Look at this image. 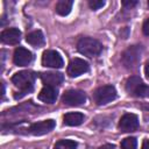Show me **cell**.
<instances>
[{"label":"cell","mask_w":149,"mask_h":149,"mask_svg":"<svg viewBox=\"0 0 149 149\" xmlns=\"http://www.w3.org/2000/svg\"><path fill=\"white\" fill-rule=\"evenodd\" d=\"M35 78H36V74L33 71H20L12 77L13 84L20 88V94L15 95L16 99H20L27 93L33 91Z\"/></svg>","instance_id":"obj_1"},{"label":"cell","mask_w":149,"mask_h":149,"mask_svg":"<svg viewBox=\"0 0 149 149\" xmlns=\"http://www.w3.org/2000/svg\"><path fill=\"white\" fill-rule=\"evenodd\" d=\"M78 51L87 57H95L102 51V45L99 41L92 37H81L77 43Z\"/></svg>","instance_id":"obj_2"},{"label":"cell","mask_w":149,"mask_h":149,"mask_svg":"<svg viewBox=\"0 0 149 149\" xmlns=\"http://www.w3.org/2000/svg\"><path fill=\"white\" fill-rule=\"evenodd\" d=\"M142 52H143V49L141 45H132V47L127 48L123 51L122 57H121L122 64L129 70L136 69L141 61Z\"/></svg>","instance_id":"obj_3"},{"label":"cell","mask_w":149,"mask_h":149,"mask_svg":"<svg viewBox=\"0 0 149 149\" xmlns=\"http://www.w3.org/2000/svg\"><path fill=\"white\" fill-rule=\"evenodd\" d=\"M93 98L98 105H106L116 98V90L113 85H104L94 91Z\"/></svg>","instance_id":"obj_4"},{"label":"cell","mask_w":149,"mask_h":149,"mask_svg":"<svg viewBox=\"0 0 149 149\" xmlns=\"http://www.w3.org/2000/svg\"><path fill=\"white\" fill-rule=\"evenodd\" d=\"M85 100H86V94L84 91L80 90H69L62 97L63 104L68 106H79L84 104Z\"/></svg>","instance_id":"obj_5"},{"label":"cell","mask_w":149,"mask_h":149,"mask_svg":"<svg viewBox=\"0 0 149 149\" xmlns=\"http://www.w3.org/2000/svg\"><path fill=\"white\" fill-rule=\"evenodd\" d=\"M42 64L47 68L52 69H59L63 66V58L59 52L56 50H47L43 52L42 56Z\"/></svg>","instance_id":"obj_6"},{"label":"cell","mask_w":149,"mask_h":149,"mask_svg":"<svg viewBox=\"0 0 149 149\" xmlns=\"http://www.w3.org/2000/svg\"><path fill=\"white\" fill-rule=\"evenodd\" d=\"M88 71V63L81 58H73L68 66V74L70 77H78Z\"/></svg>","instance_id":"obj_7"},{"label":"cell","mask_w":149,"mask_h":149,"mask_svg":"<svg viewBox=\"0 0 149 149\" xmlns=\"http://www.w3.org/2000/svg\"><path fill=\"white\" fill-rule=\"evenodd\" d=\"M56 126V122L52 119H48V120H43L40 122H35L29 127V133L36 136L40 135H44L47 133H49L50 130H52Z\"/></svg>","instance_id":"obj_8"},{"label":"cell","mask_w":149,"mask_h":149,"mask_svg":"<svg viewBox=\"0 0 149 149\" xmlns=\"http://www.w3.org/2000/svg\"><path fill=\"white\" fill-rule=\"evenodd\" d=\"M139 127V119L135 114L133 113H127L123 114L119 121V129L121 132L128 133V132H133Z\"/></svg>","instance_id":"obj_9"},{"label":"cell","mask_w":149,"mask_h":149,"mask_svg":"<svg viewBox=\"0 0 149 149\" xmlns=\"http://www.w3.org/2000/svg\"><path fill=\"white\" fill-rule=\"evenodd\" d=\"M13 61L19 66H26V65H28V64L31 63V61H33V54L28 49H26L23 47H19L14 51Z\"/></svg>","instance_id":"obj_10"},{"label":"cell","mask_w":149,"mask_h":149,"mask_svg":"<svg viewBox=\"0 0 149 149\" xmlns=\"http://www.w3.org/2000/svg\"><path fill=\"white\" fill-rule=\"evenodd\" d=\"M0 38L5 44H17L21 40V31L17 28H8L1 33Z\"/></svg>","instance_id":"obj_11"},{"label":"cell","mask_w":149,"mask_h":149,"mask_svg":"<svg viewBox=\"0 0 149 149\" xmlns=\"http://www.w3.org/2000/svg\"><path fill=\"white\" fill-rule=\"evenodd\" d=\"M41 79L43 84H45V86L56 87L63 83L64 77L59 72H43L41 73Z\"/></svg>","instance_id":"obj_12"},{"label":"cell","mask_w":149,"mask_h":149,"mask_svg":"<svg viewBox=\"0 0 149 149\" xmlns=\"http://www.w3.org/2000/svg\"><path fill=\"white\" fill-rule=\"evenodd\" d=\"M57 95H58V91L56 87H52V86H44L40 93H38V99L43 102H47V104H52L56 101L57 99Z\"/></svg>","instance_id":"obj_13"},{"label":"cell","mask_w":149,"mask_h":149,"mask_svg":"<svg viewBox=\"0 0 149 149\" xmlns=\"http://www.w3.org/2000/svg\"><path fill=\"white\" fill-rule=\"evenodd\" d=\"M26 40H27V42H28L30 45H33V47H35V48L42 47V45L44 44V42H45L44 35H43V33H42L41 30H34V31L29 33V34L27 35Z\"/></svg>","instance_id":"obj_14"},{"label":"cell","mask_w":149,"mask_h":149,"mask_svg":"<svg viewBox=\"0 0 149 149\" xmlns=\"http://www.w3.org/2000/svg\"><path fill=\"white\" fill-rule=\"evenodd\" d=\"M63 121H64V125H66V126H79L84 121V114H81L79 112L68 113L64 115Z\"/></svg>","instance_id":"obj_15"},{"label":"cell","mask_w":149,"mask_h":149,"mask_svg":"<svg viewBox=\"0 0 149 149\" xmlns=\"http://www.w3.org/2000/svg\"><path fill=\"white\" fill-rule=\"evenodd\" d=\"M72 5H73V1H72V0H59V1L56 3L55 10H56V13H57L58 15L65 16V15H68V14L71 12Z\"/></svg>","instance_id":"obj_16"},{"label":"cell","mask_w":149,"mask_h":149,"mask_svg":"<svg viewBox=\"0 0 149 149\" xmlns=\"http://www.w3.org/2000/svg\"><path fill=\"white\" fill-rule=\"evenodd\" d=\"M141 84H142V80H141L140 77H137V76H132V77H129V78L127 79V81H126V91H127L129 94L134 95L135 92H136V90L139 88V86H140Z\"/></svg>","instance_id":"obj_17"},{"label":"cell","mask_w":149,"mask_h":149,"mask_svg":"<svg viewBox=\"0 0 149 149\" xmlns=\"http://www.w3.org/2000/svg\"><path fill=\"white\" fill-rule=\"evenodd\" d=\"M77 142L72 140H59L55 144V149H76Z\"/></svg>","instance_id":"obj_18"},{"label":"cell","mask_w":149,"mask_h":149,"mask_svg":"<svg viewBox=\"0 0 149 149\" xmlns=\"http://www.w3.org/2000/svg\"><path fill=\"white\" fill-rule=\"evenodd\" d=\"M137 141L135 137H126L121 142V148L122 149H136Z\"/></svg>","instance_id":"obj_19"},{"label":"cell","mask_w":149,"mask_h":149,"mask_svg":"<svg viewBox=\"0 0 149 149\" xmlns=\"http://www.w3.org/2000/svg\"><path fill=\"white\" fill-rule=\"evenodd\" d=\"M136 97H143V98H149V86L144 85L143 83L139 86V88L136 90L135 94Z\"/></svg>","instance_id":"obj_20"},{"label":"cell","mask_w":149,"mask_h":149,"mask_svg":"<svg viewBox=\"0 0 149 149\" xmlns=\"http://www.w3.org/2000/svg\"><path fill=\"white\" fill-rule=\"evenodd\" d=\"M88 5L93 10H97V9H99L100 7H102L105 5V1H102V0H91L88 2Z\"/></svg>","instance_id":"obj_21"},{"label":"cell","mask_w":149,"mask_h":149,"mask_svg":"<svg viewBox=\"0 0 149 149\" xmlns=\"http://www.w3.org/2000/svg\"><path fill=\"white\" fill-rule=\"evenodd\" d=\"M137 3H139V2H137L136 0H133V1H132V0H130V1H129V0H123V1H122V5H123L125 7H127V8H132V7L136 6Z\"/></svg>","instance_id":"obj_22"},{"label":"cell","mask_w":149,"mask_h":149,"mask_svg":"<svg viewBox=\"0 0 149 149\" xmlns=\"http://www.w3.org/2000/svg\"><path fill=\"white\" fill-rule=\"evenodd\" d=\"M142 30H143V34L149 36V17L146 19V21L143 22V26H142Z\"/></svg>","instance_id":"obj_23"},{"label":"cell","mask_w":149,"mask_h":149,"mask_svg":"<svg viewBox=\"0 0 149 149\" xmlns=\"http://www.w3.org/2000/svg\"><path fill=\"white\" fill-rule=\"evenodd\" d=\"M98 149H115V147L112 146V144H104V146L99 147Z\"/></svg>","instance_id":"obj_24"},{"label":"cell","mask_w":149,"mask_h":149,"mask_svg":"<svg viewBox=\"0 0 149 149\" xmlns=\"http://www.w3.org/2000/svg\"><path fill=\"white\" fill-rule=\"evenodd\" d=\"M142 149H149V140H148V139H146V140L143 141V143H142Z\"/></svg>","instance_id":"obj_25"},{"label":"cell","mask_w":149,"mask_h":149,"mask_svg":"<svg viewBox=\"0 0 149 149\" xmlns=\"http://www.w3.org/2000/svg\"><path fill=\"white\" fill-rule=\"evenodd\" d=\"M144 71H146V76H147V78L149 79V63H147V65H146V69H144Z\"/></svg>","instance_id":"obj_26"},{"label":"cell","mask_w":149,"mask_h":149,"mask_svg":"<svg viewBox=\"0 0 149 149\" xmlns=\"http://www.w3.org/2000/svg\"><path fill=\"white\" fill-rule=\"evenodd\" d=\"M148 6H149V1H148Z\"/></svg>","instance_id":"obj_27"}]
</instances>
